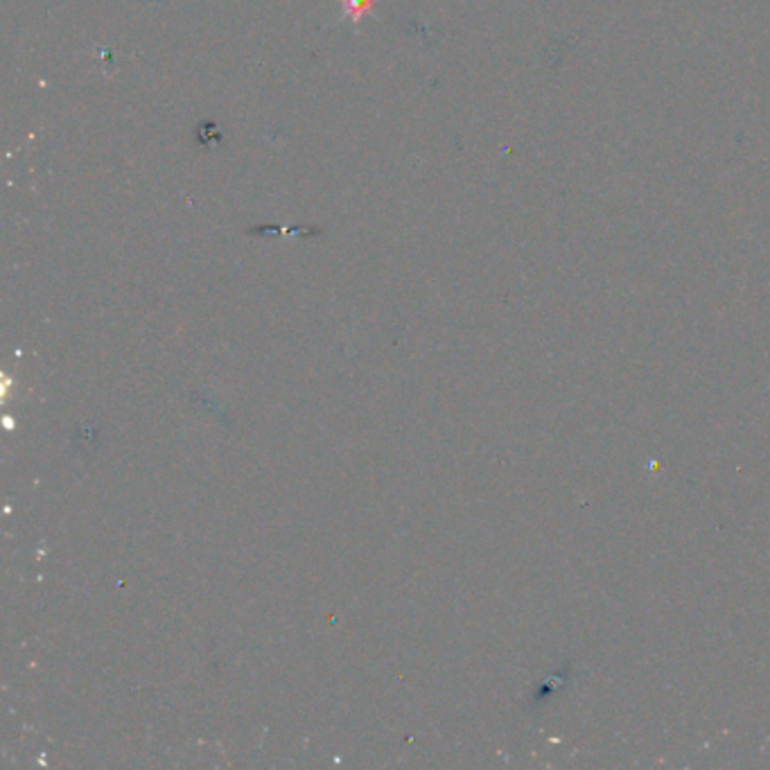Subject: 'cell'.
Wrapping results in <instances>:
<instances>
[{
  "label": "cell",
  "instance_id": "6da1fadb",
  "mask_svg": "<svg viewBox=\"0 0 770 770\" xmlns=\"http://www.w3.org/2000/svg\"><path fill=\"white\" fill-rule=\"evenodd\" d=\"M371 10H373V0H343V12L353 21H360Z\"/></svg>",
  "mask_w": 770,
  "mask_h": 770
}]
</instances>
